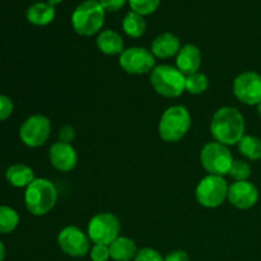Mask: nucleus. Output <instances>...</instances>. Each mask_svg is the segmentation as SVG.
<instances>
[{
  "instance_id": "1",
  "label": "nucleus",
  "mask_w": 261,
  "mask_h": 261,
  "mask_svg": "<svg viewBox=\"0 0 261 261\" xmlns=\"http://www.w3.org/2000/svg\"><path fill=\"white\" fill-rule=\"evenodd\" d=\"M245 117L237 109L223 106L214 112L211 121V134L223 145L239 144L245 135Z\"/></svg>"
},
{
  "instance_id": "2",
  "label": "nucleus",
  "mask_w": 261,
  "mask_h": 261,
  "mask_svg": "<svg viewBox=\"0 0 261 261\" xmlns=\"http://www.w3.org/2000/svg\"><path fill=\"white\" fill-rule=\"evenodd\" d=\"M56 201H58L56 186L47 178H35V181L25 188V208L33 216L40 217L50 213Z\"/></svg>"
},
{
  "instance_id": "3",
  "label": "nucleus",
  "mask_w": 261,
  "mask_h": 261,
  "mask_svg": "<svg viewBox=\"0 0 261 261\" xmlns=\"http://www.w3.org/2000/svg\"><path fill=\"white\" fill-rule=\"evenodd\" d=\"M105 9L98 0H84L71 14V25L81 36H93L101 31L105 23Z\"/></svg>"
},
{
  "instance_id": "4",
  "label": "nucleus",
  "mask_w": 261,
  "mask_h": 261,
  "mask_svg": "<svg viewBox=\"0 0 261 261\" xmlns=\"http://www.w3.org/2000/svg\"><path fill=\"white\" fill-rule=\"evenodd\" d=\"M186 75L176 66L163 65L154 66L150 71V84L153 89L166 98H177L185 92Z\"/></svg>"
},
{
  "instance_id": "5",
  "label": "nucleus",
  "mask_w": 261,
  "mask_h": 261,
  "mask_svg": "<svg viewBox=\"0 0 261 261\" xmlns=\"http://www.w3.org/2000/svg\"><path fill=\"white\" fill-rule=\"evenodd\" d=\"M191 127V116L184 106H171L163 112L158 124V133L162 140L176 143L182 139Z\"/></svg>"
},
{
  "instance_id": "6",
  "label": "nucleus",
  "mask_w": 261,
  "mask_h": 261,
  "mask_svg": "<svg viewBox=\"0 0 261 261\" xmlns=\"http://www.w3.org/2000/svg\"><path fill=\"white\" fill-rule=\"evenodd\" d=\"M228 188L223 176L208 175L201 178L196 186V200L204 208H218L228 196Z\"/></svg>"
},
{
  "instance_id": "7",
  "label": "nucleus",
  "mask_w": 261,
  "mask_h": 261,
  "mask_svg": "<svg viewBox=\"0 0 261 261\" xmlns=\"http://www.w3.org/2000/svg\"><path fill=\"white\" fill-rule=\"evenodd\" d=\"M200 162L208 175H228L233 157L227 145L218 142L206 143L200 150Z\"/></svg>"
},
{
  "instance_id": "8",
  "label": "nucleus",
  "mask_w": 261,
  "mask_h": 261,
  "mask_svg": "<svg viewBox=\"0 0 261 261\" xmlns=\"http://www.w3.org/2000/svg\"><path fill=\"white\" fill-rule=\"evenodd\" d=\"M89 240L94 245H106L109 246L112 241L120 236V222L112 213H98L88 223L87 229Z\"/></svg>"
},
{
  "instance_id": "9",
  "label": "nucleus",
  "mask_w": 261,
  "mask_h": 261,
  "mask_svg": "<svg viewBox=\"0 0 261 261\" xmlns=\"http://www.w3.org/2000/svg\"><path fill=\"white\" fill-rule=\"evenodd\" d=\"M51 134V122L43 115H32L22 124L19 138L30 148H38L45 144Z\"/></svg>"
},
{
  "instance_id": "10",
  "label": "nucleus",
  "mask_w": 261,
  "mask_h": 261,
  "mask_svg": "<svg viewBox=\"0 0 261 261\" xmlns=\"http://www.w3.org/2000/svg\"><path fill=\"white\" fill-rule=\"evenodd\" d=\"M119 64L127 74L142 75L154 69L155 58L152 51L145 47H129L120 55Z\"/></svg>"
},
{
  "instance_id": "11",
  "label": "nucleus",
  "mask_w": 261,
  "mask_h": 261,
  "mask_svg": "<svg viewBox=\"0 0 261 261\" xmlns=\"http://www.w3.org/2000/svg\"><path fill=\"white\" fill-rule=\"evenodd\" d=\"M58 245L61 251L73 257L86 256L91 251V240L75 226H68L58 234Z\"/></svg>"
},
{
  "instance_id": "12",
  "label": "nucleus",
  "mask_w": 261,
  "mask_h": 261,
  "mask_svg": "<svg viewBox=\"0 0 261 261\" xmlns=\"http://www.w3.org/2000/svg\"><path fill=\"white\" fill-rule=\"evenodd\" d=\"M233 94L240 102L249 106L261 101V75L255 71H244L233 81Z\"/></svg>"
},
{
  "instance_id": "13",
  "label": "nucleus",
  "mask_w": 261,
  "mask_h": 261,
  "mask_svg": "<svg viewBox=\"0 0 261 261\" xmlns=\"http://www.w3.org/2000/svg\"><path fill=\"white\" fill-rule=\"evenodd\" d=\"M227 199L237 209H250L259 200V190L249 180L236 181L228 188Z\"/></svg>"
},
{
  "instance_id": "14",
  "label": "nucleus",
  "mask_w": 261,
  "mask_h": 261,
  "mask_svg": "<svg viewBox=\"0 0 261 261\" xmlns=\"http://www.w3.org/2000/svg\"><path fill=\"white\" fill-rule=\"evenodd\" d=\"M48 158L54 168L60 172H69L78 162V154L71 144L64 142H55L48 150Z\"/></svg>"
},
{
  "instance_id": "15",
  "label": "nucleus",
  "mask_w": 261,
  "mask_h": 261,
  "mask_svg": "<svg viewBox=\"0 0 261 261\" xmlns=\"http://www.w3.org/2000/svg\"><path fill=\"white\" fill-rule=\"evenodd\" d=\"M201 65V53L195 45L182 46L176 56V68L185 75L198 73Z\"/></svg>"
},
{
  "instance_id": "16",
  "label": "nucleus",
  "mask_w": 261,
  "mask_h": 261,
  "mask_svg": "<svg viewBox=\"0 0 261 261\" xmlns=\"http://www.w3.org/2000/svg\"><path fill=\"white\" fill-rule=\"evenodd\" d=\"M181 50V41L176 35L171 32H165L157 36L152 42L150 51L158 59H171L177 56Z\"/></svg>"
},
{
  "instance_id": "17",
  "label": "nucleus",
  "mask_w": 261,
  "mask_h": 261,
  "mask_svg": "<svg viewBox=\"0 0 261 261\" xmlns=\"http://www.w3.org/2000/svg\"><path fill=\"white\" fill-rule=\"evenodd\" d=\"M97 47L105 55H121L124 53V41L120 33L112 30H105L97 36Z\"/></svg>"
},
{
  "instance_id": "18",
  "label": "nucleus",
  "mask_w": 261,
  "mask_h": 261,
  "mask_svg": "<svg viewBox=\"0 0 261 261\" xmlns=\"http://www.w3.org/2000/svg\"><path fill=\"white\" fill-rule=\"evenodd\" d=\"M110 256L115 261H132L138 254L135 242L129 237L119 236L109 245Z\"/></svg>"
},
{
  "instance_id": "19",
  "label": "nucleus",
  "mask_w": 261,
  "mask_h": 261,
  "mask_svg": "<svg viewBox=\"0 0 261 261\" xmlns=\"http://www.w3.org/2000/svg\"><path fill=\"white\" fill-rule=\"evenodd\" d=\"M7 180L10 185L15 188H27L35 181V173L32 168L23 163L12 165L5 172Z\"/></svg>"
},
{
  "instance_id": "20",
  "label": "nucleus",
  "mask_w": 261,
  "mask_h": 261,
  "mask_svg": "<svg viewBox=\"0 0 261 261\" xmlns=\"http://www.w3.org/2000/svg\"><path fill=\"white\" fill-rule=\"evenodd\" d=\"M25 17L35 25H47L55 18V8L48 3H35L27 9Z\"/></svg>"
},
{
  "instance_id": "21",
  "label": "nucleus",
  "mask_w": 261,
  "mask_h": 261,
  "mask_svg": "<svg viewBox=\"0 0 261 261\" xmlns=\"http://www.w3.org/2000/svg\"><path fill=\"white\" fill-rule=\"evenodd\" d=\"M122 30H124V32L129 37L139 38L145 33L147 22H145L143 15L130 10L129 13H126L124 19H122Z\"/></svg>"
},
{
  "instance_id": "22",
  "label": "nucleus",
  "mask_w": 261,
  "mask_h": 261,
  "mask_svg": "<svg viewBox=\"0 0 261 261\" xmlns=\"http://www.w3.org/2000/svg\"><path fill=\"white\" fill-rule=\"evenodd\" d=\"M240 153L244 155L245 158L250 161H259L261 160V139L255 137V135H246L242 137L239 144Z\"/></svg>"
},
{
  "instance_id": "23",
  "label": "nucleus",
  "mask_w": 261,
  "mask_h": 261,
  "mask_svg": "<svg viewBox=\"0 0 261 261\" xmlns=\"http://www.w3.org/2000/svg\"><path fill=\"white\" fill-rule=\"evenodd\" d=\"M19 223V216L10 206H0V234L10 233L17 228Z\"/></svg>"
},
{
  "instance_id": "24",
  "label": "nucleus",
  "mask_w": 261,
  "mask_h": 261,
  "mask_svg": "<svg viewBox=\"0 0 261 261\" xmlns=\"http://www.w3.org/2000/svg\"><path fill=\"white\" fill-rule=\"evenodd\" d=\"M209 81L205 74L203 73H194L190 75H186L185 82V91L190 94H201L208 89Z\"/></svg>"
},
{
  "instance_id": "25",
  "label": "nucleus",
  "mask_w": 261,
  "mask_h": 261,
  "mask_svg": "<svg viewBox=\"0 0 261 261\" xmlns=\"http://www.w3.org/2000/svg\"><path fill=\"white\" fill-rule=\"evenodd\" d=\"M228 175L234 181H246L251 176V167L247 162L242 160H233Z\"/></svg>"
},
{
  "instance_id": "26",
  "label": "nucleus",
  "mask_w": 261,
  "mask_h": 261,
  "mask_svg": "<svg viewBox=\"0 0 261 261\" xmlns=\"http://www.w3.org/2000/svg\"><path fill=\"white\" fill-rule=\"evenodd\" d=\"M161 0H129L130 8L133 12L140 15H149L154 13L160 7Z\"/></svg>"
},
{
  "instance_id": "27",
  "label": "nucleus",
  "mask_w": 261,
  "mask_h": 261,
  "mask_svg": "<svg viewBox=\"0 0 261 261\" xmlns=\"http://www.w3.org/2000/svg\"><path fill=\"white\" fill-rule=\"evenodd\" d=\"M134 261H165V257L154 249L144 247L142 250H138V254Z\"/></svg>"
},
{
  "instance_id": "28",
  "label": "nucleus",
  "mask_w": 261,
  "mask_h": 261,
  "mask_svg": "<svg viewBox=\"0 0 261 261\" xmlns=\"http://www.w3.org/2000/svg\"><path fill=\"white\" fill-rule=\"evenodd\" d=\"M89 252L92 261H109V259H111L110 249L106 245H93Z\"/></svg>"
},
{
  "instance_id": "29",
  "label": "nucleus",
  "mask_w": 261,
  "mask_h": 261,
  "mask_svg": "<svg viewBox=\"0 0 261 261\" xmlns=\"http://www.w3.org/2000/svg\"><path fill=\"white\" fill-rule=\"evenodd\" d=\"M13 109V102L9 97L0 94V120H5L12 115Z\"/></svg>"
},
{
  "instance_id": "30",
  "label": "nucleus",
  "mask_w": 261,
  "mask_h": 261,
  "mask_svg": "<svg viewBox=\"0 0 261 261\" xmlns=\"http://www.w3.org/2000/svg\"><path fill=\"white\" fill-rule=\"evenodd\" d=\"M105 12H117L125 5L126 0H98Z\"/></svg>"
},
{
  "instance_id": "31",
  "label": "nucleus",
  "mask_w": 261,
  "mask_h": 261,
  "mask_svg": "<svg viewBox=\"0 0 261 261\" xmlns=\"http://www.w3.org/2000/svg\"><path fill=\"white\" fill-rule=\"evenodd\" d=\"M59 138H60V142L71 144V142L75 138V130H74V127L69 126V125L63 126L60 129V132H59Z\"/></svg>"
},
{
  "instance_id": "32",
  "label": "nucleus",
  "mask_w": 261,
  "mask_h": 261,
  "mask_svg": "<svg viewBox=\"0 0 261 261\" xmlns=\"http://www.w3.org/2000/svg\"><path fill=\"white\" fill-rule=\"evenodd\" d=\"M165 261H190L188 252L182 251V250H177V251H172L165 257Z\"/></svg>"
},
{
  "instance_id": "33",
  "label": "nucleus",
  "mask_w": 261,
  "mask_h": 261,
  "mask_svg": "<svg viewBox=\"0 0 261 261\" xmlns=\"http://www.w3.org/2000/svg\"><path fill=\"white\" fill-rule=\"evenodd\" d=\"M4 257H5V247L4 245L2 244V241H0V261L4 260Z\"/></svg>"
},
{
  "instance_id": "34",
  "label": "nucleus",
  "mask_w": 261,
  "mask_h": 261,
  "mask_svg": "<svg viewBox=\"0 0 261 261\" xmlns=\"http://www.w3.org/2000/svg\"><path fill=\"white\" fill-rule=\"evenodd\" d=\"M61 2H63V0H48V4H50L51 7H54V8H55V5L60 4Z\"/></svg>"
},
{
  "instance_id": "35",
  "label": "nucleus",
  "mask_w": 261,
  "mask_h": 261,
  "mask_svg": "<svg viewBox=\"0 0 261 261\" xmlns=\"http://www.w3.org/2000/svg\"><path fill=\"white\" fill-rule=\"evenodd\" d=\"M257 114H259V116L261 117V101L259 102V105H257Z\"/></svg>"
}]
</instances>
